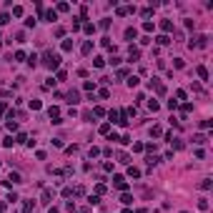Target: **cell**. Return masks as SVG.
Returning a JSON list of instances; mask_svg holds the SVG:
<instances>
[{
    "label": "cell",
    "instance_id": "cell-1",
    "mask_svg": "<svg viewBox=\"0 0 213 213\" xmlns=\"http://www.w3.org/2000/svg\"><path fill=\"white\" fill-rule=\"evenodd\" d=\"M43 65H45V68H50V70L58 68V65H60V55H58V53H50V50H48V53H43Z\"/></svg>",
    "mask_w": 213,
    "mask_h": 213
},
{
    "label": "cell",
    "instance_id": "cell-2",
    "mask_svg": "<svg viewBox=\"0 0 213 213\" xmlns=\"http://www.w3.org/2000/svg\"><path fill=\"white\" fill-rule=\"evenodd\" d=\"M206 45H208V35H198L191 40V48H206Z\"/></svg>",
    "mask_w": 213,
    "mask_h": 213
},
{
    "label": "cell",
    "instance_id": "cell-3",
    "mask_svg": "<svg viewBox=\"0 0 213 213\" xmlns=\"http://www.w3.org/2000/svg\"><path fill=\"white\" fill-rule=\"evenodd\" d=\"M113 183H115V188H120V191H125V188H128V181H125L123 175H113Z\"/></svg>",
    "mask_w": 213,
    "mask_h": 213
},
{
    "label": "cell",
    "instance_id": "cell-4",
    "mask_svg": "<svg viewBox=\"0 0 213 213\" xmlns=\"http://www.w3.org/2000/svg\"><path fill=\"white\" fill-rule=\"evenodd\" d=\"M78 100H80V95H78V90H70V93H68V103H70V105H75Z\"/></svg>",
    "mask_w": 213,
    "mask_h": 213
},
{
    "label": "cell",
    "instance_id": "cell-5",
    "mask_svg": "<svg viewBox=\"0 0 213 213\" xmlns=\"http://www.w3.org/2000/svg\"><path fill=\"white\" fill-rule=\"evenodd\" d=\"M193 143H196V145H206V143H208V138L198 133V135H193Z\"/></svg>",
    "mask_w": 213,
    "mask_h": 213
},
{
    "label": "cell",
    "instance_id": "cell-6",
    "mask_svg": "<svg viewBox=\"0 0 213 213\" xmlns=\"http://www.w3.org/2000/svg\"><path fill=\"white\" fill-rule=\"evenodd\" d=\"M50 200H53V191L45 188V191H43V203H50Z\"/></svg>",
    "mask_w": 213,
    "mask_h": 213
},
{
    "label": "cell",
    "instance_id": "cell-7",
    "mask_svg": "<svg viewBox=\"0 0 213 213\" xmlns=\"http://www.w3.org/2000/svg\"><path fill=\"white\" fill-rule=\"evenodd\" d=\"M120 203H125V206H128V203H133V196H131V193H123V196H120Z\"/></svg>",
    "mask_w": 213,
    "mask_h": 213
},
{
    "label": "cell",
    "instance_id": "cell-8",
    "mask_svg": "<svg viewBox=\"0 0 213 213\" xmlns=\"http://www.w3.org/2000/svg\"><path fill=\"white\" fill-rule=\"evenodd\" d=\"M138 58H140V50H138V48H133V45H131V60H138Z\"/></svg>",
    "mask_w": 213,
    "mask_h": 213
},
{
    "label": "cell",
    "instance_id": "cell-9",
    "mask_svg": "<svg viewBox=\"0 0 213 213\" xmlns=\"http://www.w3.org/2000/svg\"><path fill=\"white\" fill-rule=\"evenodd\" d=\"M161 28L168 33V30H173V23H170V20H163V23H161Z\"/></svg>",
    "mask_w": 213,
    "mask_h": 213
},
{
    "label": "cell",
    "instance_id": "cell-10",
    "mask_svg": "<svg viewBox=\"0 0 213 213\" xmlns=\"http://www.w3.org/2000/svg\"><path fill=\"white\" fill-rule=\"evenodd\" d=\"M135 35H138V33H135V28H128V30H125V38H128V40H133Z\"/></svg>",
    "mask_w": 213,
    "mask_h": 213
},
{
    "label": "cell",
    "instance_id": "cell-11",
    "mask_svg": "<svg viewBox=\"0 0 213 213\" xmlns=\"http://www.w3.org/2000/svg\"><path fill=\"white\" fill-rule=\"evenodd\" d=\"M156 40H158V43H161V45H168V43H170V38H168V35H158Z\"/></svg>",
    "mask_w": 213,
    "mask_h": 213
},
{
    "label": "cell",
    "instance_id": "cell-12",
    "mask_svg": "<svg viewBox=\"0 0 213 213\" xmlns=\"http://www.w3.org/2000/svg\"><path fill=\"white\" fill-rule=\"evenodd\" d=\"M128 175H131V178H140V170L138 168H128Z\"/></svg>",
    "mask_w": 213,
    "mask_h": 213
},
{
    "label": "cell",
    "instance_id": "cell-13",
    "mask_svg": "<svg viewBox=\"0 0 213 213\" xmlns=\"http://www.w3.org/2000/svg\"><path fill=\"white\" fill-rule=\"evenodd\" d=\"M55 18H58V15H55V10H48V13H45V20H50V23H53Z\"/></svg>",
    "mask_w": 213,
    "mask_h": 213
},
{
    "label": "cell",
    "instance_id": "cell-14",
    "mask_svg": "<svg viewBox=\"0 0 213 213\" xmlns=\"http://www.w3.org/2000/svg\"><path fill=\"white\" fill-rule=\"evenodd\" d=\"M198 208H200V211H208V200L200 198V200H198Z\"/></svg>",
    "mask_w": 213,
    "mask_h": 213
},
{
    "label": "cell",
    "instance_id": "cell-15",
    "mask_svg": "<svg viewBox=\"0 0 213 213\" xmlns=\"http://www.w3.org/2000/svg\"><path fill=\"white\" fill-rule=\"evenodd\" d=\"M23 213H33V203H30V200H25V206H23Z\"/></svg>",
    "mask_w": 213,
    "mask_h": 213
},
{
    "label": "cell",
    "instance_id": "cell-16",
    "mask_svg": "<svg viewBox=\"0 0 213 213\" xmlns=\"http://www.w3.org/2000/svg\"><path fill=\"white\" fill-rule=\"evenodd\" d=\"M138 83H140V80H138L135 75H131V78H128V85H131V88H135V85H138Z\"/></svg>",
    "mask_w": 213,
    "mask_h": 213
},
{
    "label": "cell",
    "instance_id": "cell-17",
    "mask_svg": "<svg viewBox=\"0 0 213 213\" xmlns=\"http://www.w3.org/2000/svg\"><path fill=\"white\" fill-rule=\"evenodd\" d=\"M118 161L120 163H131V158H128V153H118Z\"/></svg>",
    "mask_w": 213,
    "mask_h": 213
},
{
    "label": "cell",
    "instance_id": "cell-18",
    "mask_svg": "<svg viewBox=\"0 0 213 213\" xmlns=\"http://www.w3.org/2000/svg\"><path fill=\"white\" fill-rule=\"evenodd\" d=\"M63 50H73V40H63Z\"/></svg>",
    "mask_w": 213,
    "mask_h": 213
},
{
    "label": "cell",
    "instance_id": "cell-19",
    "mask_svg": "<svg viewBox=\"0 0 213 213\" xmlns=\"http://www.w3.org/2000/svg\"><path fill=\"white\" fill-rule=\"evenodd\" d=\"M198 75H200V78H203V80H206V78H208V70L203 68V65H200V68H198Z\"/></svg>",
    "mask_w": 213,
    "mask_h": 213
},
{
    "label": "cell",
    "instance_id": "cell-20",
    "mask_svg": "<svg viewBox=\"0 0 213 213\" xmlns=\"http://www.w3.org/2000/svg\"><path fill=\"white\" fill-rule=\"evenodd\" d=\"M80 50H83V53H90V50H93V43H83Z\"/></svg>",
    "mask_w": 213,
    "mask_h": 213
},
{
    "label": "cell",
    "instance_id": "cell-21",
    "mask_svg": "<svg viewBox=\"0 0 213 213\" xmlns=\"http://www.w3.org/2000/svg\"><path fill=\"white\" fill-rule=\"evenodd\" d=\"M150 135H153V138L161 135V128H158V125H153V128H150Z\"/></svg>",
    "mask_w": 213,
    "mask_h": 213
},
{
    "label": "cell",
    "instance_id": "cell-22",
    "mask_svg": "<svg viewBox=\"0 0 213 213\" xmlns=\"http://www.w3.org/2000/svg\"><path fill=\"white\" fill-rule=\"evenodd\" d=\"M8 20H10V15H8V13H3V15H0V25H5Z\"/></svg>",
    "mask_w": 213,
    "mask_h": 213
},
{
    "label": "cell",
    "instance_id": "cell-23",
    "mask_svg": "<svg viewBox=\"0 0 213 213\" xmlns=\"http://www.w3.org/2000/svg\"><path fill=\"white\" fill-rule=\"evenodd\" d=\"M148 108H150V110H153V113H156V110H158V108H161V105H158L156 100H150V103H148Z\"/></svg>",
    "mask_w": 213,
    "mask_h": 213
},
{
    "label": "cell",
    "instance_id": "cell-24",
    "mask_svg": "<svg viewBox=\"0 0 213 213\" xmlns=\"http://www.w3.org/2000/svg\"><path fill=\"white\" fill-rule=\"evenodd\" d=\"M200 188H203V191H208V188H211V181H208V178H206V181H200Z\"/></svg>",
    "mask_w": 213,
    "mask_h": 213
},
{
    "label": "cell",
    "instance_id": "cell-25",
    "mask_svg": "<svg viewBox=\"0 0 213 213\" xmlns=\"http://www.w3.org/2000/svg\"><path fill=\"white\" fill-rule=\"evenodd\" d=\"M48 213H58V208H50V211H48Z\"/></svg>",
    "mask_w": 213,
    "mask_h": 213
},
{
    "label": "cell",
    "instance_id": "cell-26",
    "mask_svg": "<svg viewBox=\"0 0 213 213\" xmlns=\"http://www.w3.org/2000/svg\"><path fill=\"white\" fill-rule=\"evenodd\" d=\"M135 213H148V211H145V208H140V211H135Z\"/></svg>",
    "mask_w": 213,
    "mask_h": 213
}]
</instances>
